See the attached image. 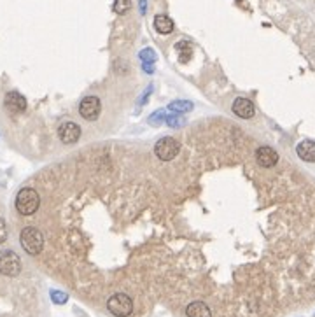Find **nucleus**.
Instances as JSON below:
<instances>
[{
	"instance_id": "ddd939ff",
	"label": "nucleus",
	"mask_w": 315,
	"mask_h": 317,
	"mask_svg": "<svg viewBox=\"0 0 315 317\" xmlns=\"http://www.w3.org/2000/svg\"><path fill=\"white\" fill-rule=\"evenodd\" d=\"M154 29L158 30V33H161V35H168V33H172V30H173V21H172L167 14H158V16L154 18Z\"/></svg>"
},
{
	"instance_id": "4468645a",
	"label": "nucleus",
	"mask_w": 315,
	"mask_h": 317,
	"mask_svg": "<svg viewBox=\"0 0 315 317\" xmlns=\"http://www.w3.org/2000/svg\"><path fill=\"white\" fill-rule=\"evenodd\" d=\"M177 53H179V60L180 61H188L189 58H191V46L188 44V42H179V44L175 46Z\"/></svg>"
},
{
	"instance_id": "7ed1b4c3",
	"label": "nucleus",
	"mask_w": 315,
	"mask_h": 317,
	"mask_svg": "<svg viewBox=\"0 0 315 317\" xmlns=\"http://www.w3.org/2000/svg\"><path fill=\"white\" fill-rule=\"evenodd\" d=\"M107 309L112 316L116 317H128L133 312V301L132 298L124 293H116L112 294L107 301Z\"/></svg>"
},
{
	"instance_id": "423d86ee",
	"label": "nucleus",
	"mask_w": 315,
	"mask_h": 317,
	"mask_svg": "<svg viewBox=\"0 0 315 317\" xmlns=\"http://www.w3.org/2000/svg\"><path fill=\"white\" fill-rule=\"evenodd\" d=\"M100 109H102V104H100L98 96H86L79 104V114L84 119L95 121L100 114Z\"/></svg>"
},
{
	"instance_id": "f3484780",
	"label": "nucleus",
	"mask_w": 315,
	"mask_h": 317,
	"mask_svg": "<svg viewBox=\"0 0 315 317\" xmlns=\"http://www.w3.org/2000/svg\"><path fill=\"white\" fill-rule=\"evenodd\" d=\"M130 9V0H116V4H114V11L117 14H124V12Z\"/></svg>"
},
{
	"instance_id": "9d476101",
	"label": "nucleus",
	"mask_w": 315,
	"mask_h": 317,
	"mask_svg": "<svg viewBox=\"0 0 315 317\" xmlns=\"http://www.w3.org/2000/svg\"><path fill=\"white\" fill-rule=\"evenodd\" d=\"M233 113L238 117H242V119H251L256 114V109H254V104L249 98H242L240 96V98H236L233 102Z\"/></svg>"
},
{
	"instance_id": "6ab92c4d",
	"label": "nucleus",
	"mask_w": 315,
	"mask_h": 317,
	"mask_svg": "<svg viewBox=\"0 0 315 317\" xmlns=\"http://www.w3.org/2000/svg\"><path fill=\"white\" fill-rule=\"evenodd\" d=\"M5 238H7V226H5L4 219L0 217V244H4Z\"/></svg>"
},
{
	"instance_id": "9b49d317",
	"label": "nucleus",
	"mask_w": 315,
	"mask_h": 317,
	"mask_svg": "<svg viewBox=\"0 0 315 317\" xmlns=\"http://www.w3.org/2000/svg\"><path fill=\"white\" fill-rule=\"evenodd\" d=\"M296 153L303 161L308 163H315V142L314 141H303L299 142L296 147Z\"/></svg>"
},
{
	"instance_id": "0eeeda50",
	"label": "nucleus",
	"mask_w": 315,
	"mask_h": 317,
	"mask_svg": "<svg viewBox=\"0 0 315 317\" xmlns=\"http://www.w3.org/2000/svg\"><path fill=\"white\" fill-rule=\"evenodd\" d=\"M4 105L11 114H21L27 109V98L18 91H9L4 98Z\"/></svg>"
},
{
	"instance_id": "20e7f679",
	"label": "nucleus",
	"mask_w": 315,
	"mask_h": 317,
	"mask_svg": "<svg viewBox=\"0 0 315 317\" xmlns=\"http://www.w3.org/2000/svg\"><path fill=\"white\" fill-rule=\"evenodd\" d=\"M21 272V259L14 251H0V273L7 277H16Z\"/></svg>"
},
{
	"instance_id": "f8f14e48",
	"label": "nucleus",
	"mask_w": 315,
	"mask_h": 317,
	"mask_svg": "<svg viewBox=\"0 0 315 317\" xmlns=\"http://www.w3.org/2000/svg\"><path fill=\"white\" fill-rule=\"evenodd\" d=\"M186 316L188 317H212V312L208 309L207 303L203 301H193L189 303L188 309H186Z\"/></svg>"
},
{
	"instance_id": "a211bd4d",
	"label": "nucleus",
	"mask_w": 315,
	"mask_h": 317,
	"mask_svg": "<svg viewBox=\"0 0 315 317\" xmlns=\"http://www.w3.org/2000/svg\"><path fill=\"white\" fill-rule=\"evenodd\" d=\"M165 123H167V125H170V126H180V125H184V117L173 114V116H167Z\"/></svg>"
},
{
	"instance_id": "dca6fc26",
	"label": "nucleus",
	"mask_w": 315,
	"mask_h": 317,
	"mask_svg": "<svg viewBox=\"0 0 315 317\" xmlns=\"http://www.w3.org/2000/svg\"><path fill=\"white\" fill-rule=\"evenodd\" d=\"M165 119H167V116H165L163 111H158V113H154L151 117H149V123H151L152 126H158V125H161Z\"/></svg>"
},
{
	"instance_id": "1a4fd4ad",
	"label": "nucleus",
	"mask_w": 315,
	"mask_h": 317,
	"mask_svg": "<svg viewBox=\"0 0 315 317\" xmlns=\"http://www.w3.org/2000/svg\"><path fill=\"white\" fill-rule=\"evenodd\" d=\"M58 135H60V141L63 144H74V142L79 141L81 137V126L77 123H72V121H67L60 126L58 130Z\"/></svg>"
},
{
	"instance_id": "f03ea898",
	"label": "nucleus",
	"mask_w": 315,
	"mask_h": 317,
	"mask_svg": "<svg viewBox=\"0 0 315 317\" xmlns=\"http://www.w3.org/2000/svg\"><path fill=\"white\" fill-rule=\"evenodd\" d=\"M20 242H21V247L28 254H32V256L40 254V251L44 247V237H42V233L37 228H33V226H27V228L21 230Z\"/></svg>"
},
{
	"instance_id": "2eb2a0df",
	"label": "nucleus",
	"mask_w": 315,
	"mask_h": 317,
	"mask_svg": "<svg viewBox=\"0 0 315 317\" xmlns=\"http://www.w3.org/2000/svg\"><path fill=\"white\" fill-rule=\"evenodd\" d=\"M193 104L186 100H175L170 104V111H175V113H186V111H191Z\"/></svg>"
},
{
	"instance_id": "aec40b11",
	"label": "nucleus",
	"mask_w": 315,
	"mask_h": 317,
	"mask_svg": "<svg viewBox=\"0 0 315 317\" xmlns=\"http://www.w3.org/2000/svg\"><path fill=\"white\" fill-rule=\"evenodd\" d=\"M51 296H53V300H55L56 303H65V301H67V294H65V293H58V291H53Z\"/></svg>"
},
{
	"instance_id": "f257e3e1",
	"label": "nucleus",
	"mask_w": 315,
	"mask_h": 317,
	"mask_svg": "<svg viewBox=\"0 0 315 317\" xmlns=\"http://www.w3.org/2000/svg\"><path fill=\"white\" fill-rule=\"evenodd\" d=\"M40 205L39 193L33 188H23L16 195V210L21 216H32L37 212Z\"/></svg>"
},
{
	"instance_id": "39448f33",
	"label": "nucleus",
	"mask_w": 315,
	"mask_h": 317,
	"mask_svg": "<svg viewBox=\"0 0 315 317\" xmlns=\"http://www.w3.org/2000/svg\"><path fill=\"white\" fill-rule=\"evenodd\" d=\"M180 151V144L175 141V139H172V137H163L158 141L154 147V153L156 156L160 158L161 161H170L179 154Z\"/></svg>"
},
{
	"instance_id": "6e6552de",
	"label": "nucleus",
	"mask_w": 315,
	"mask_h": 317,
	"mask_svg": "<svg viewBox=\"0 0 315 317\" xmlns=\"http://www.w3.org/2000/svg\"><path fill=\"white\" fill-rule=\"evenodd\" d=\"M256 160L261 167L264 169H270V167H275L279 163V153L275 149L270 147V145H261L258 151H256Z\"/></svg>"
}]
</instances>
